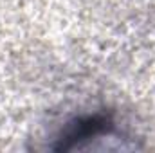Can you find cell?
I'll return each instance as SVG.
<instances>
[{"label":"cell","mask_w":155,"mask_h":153,"mask_svg":"<svg viewBox=\"0 0 155 153\" xmlns=\"http://www.w3.org/2000/svg\"><path fill=\"white\" fill-rule=\"evenodd\" d=\"M107 124H108L107 119L105 117H97V115L83 119V121H78L76 126H72L65 133V137L61 139L60 146H56V150H72L78 142L97 135L101 130H107Z\"/></svg>","instance_id":"cell-1"}]
</instances>
